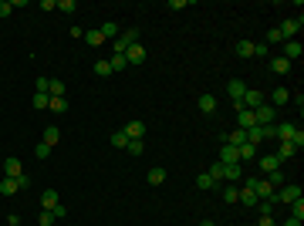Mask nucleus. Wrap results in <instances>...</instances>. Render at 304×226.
<instances>
[{"label": "nucleus", "instance_id": "obj_1", "mask_svg": "<svg viewBox=\"0 0 304 226\" xmlns=\"http://www.w3.org/2000/svg\"><path fill=\"white\" fill-rule=\"evenodd\" d=\"M132 44H139V31L132 27V31H122L118 37H115V54H125Z\"/></svg>", "mask_w": 304, "mask_h": 226}, {"label": "nucleus", "instance_id": "obj_2", "mask_svg": "<svg viewBox=\"0 0 304 226\" xmlns=\"http://www.w3.org/2000/svg\"><path fill=\"white\" fill-rule=\"evenodd\" d=\"M277 31H281V37H284V41H298V31H301V14H298L294 20H284Z\"/></svg>", "mask_w": 304, "mask_h": 226}, {"label": "nucleus", "instance_id": "obj_3", "mask_svg": "<svg viewBox=\"0 0 304 226\" xmlns=\"http://www.w3.org/2000/svg\"><path fill=\"white\" fill-rule=\"evenodd\" d=\"M253 118H257V125H274V118H277V108L264 101V105H260V108L253 112Z\"/></svg>", "mask_w": 304, "mask_h": 226}, {"label": "nucleus", "instance_id": "obj_4", "mask_svg": "<svg viewBox=\"0 0 304 226\" xmlns=\"http://www.w3.org/2000/svg\"><path fill=\"white\" fill-rule=\"evenodd\" d=\"M253 193H257V199H274V203H277V189H274L267 179H257V182H253Z\"/></svg>", "mask_w": 304, "mask_h": 226}, {"label": "nucleus", "instance_id": "obj_5", "mask_svg": "<svg viewBox=\"0 0 304 226\" xmlns=\"http://www.w3.org/2000/svg\"><path fill=\"white\" fill-rule=\"evenodd\" d=\"M287 101H291V88H284V84H281V88H270V101H267V105L281 108V105H287Z\"/></svg>", "mask_w": 304, "mask_h": 226}, {"label": "nucleus", "instance_id": "obj_6", "mask_svg": "<svg viewBox=\"0 0 304 226\" xmlns=\"http://www.w3.org/2000/svg\"><path fill=\"white\" fill-rule=\"evenodd\" d=\"M122 132L129 135V142H132V139H146V122H139V118H132V122H129V125H125Z\"/></svg>", "mask_w": 304, "mask_h": 226}, {"label": "nucleus", "instance_id": "obj_7", "mask_svg": "<svg viewBox=\"0 0 304 226\" xmlns=\"http://www.w3.org/2000/svg\"><path fill=\"white\" fill-rule=\"evenodd\" d=\"M220 196H223V203H236L240 199V186L236 182H220Z\"/></svg>", "mask_w": 304, "mask_h": 226}, {"label": "nucleus", "instance_id": "obj_8", "mask_svg": "<svg viewBox=\"0 0 304 226\" xmlns=\"http://www.w3.org/2000/svg\"><path fill=\"white\" fill-rule=\"evenodd\" d=\"M247 142H250V145L267 142V125H253V129H247Z\"/></svg>", "mask_w": 304, "mask_h": 226}, {"label": "nucleus", "instance_id": "obj_9", "mask_svg": "<svg viewBox=\"0 0 304 226\" xmlns=\"http://www.w3.org/2000/svg\"><path fill=\"white\" fill-rule=\"evenodd\" d=\"M227 95L233 98V101H243V95H247V84H243L240 78H233V81L227 84Z\"/></svg>", "mask_w": 304, "mask_h": 226}, {"label": "nucleus", "instance_id": "obj_10", "mask_svg": "<svg viewBox=\"0 0 304 226\" xmlns=\"http://www.w3.org/2000/svg\"><path fill=\"white\" fill-rule=\"evenodd\" d=\"M217 162H223V165H230V162H240V155H236V149L233 145H220V152H217Z\"/></svg>", "mask_w": 304, "mask_h": 226}, {"label": "nucleus", "instance_id": "obj_11", "mask_svg": "<svg viewBox=\"0 0 304 226\" xmlns=\"http://www.w3.org/2000/svg\"><path fill=\"white\" fill-rule=\"evenodd\" d=\"M243 179V162H230L223 172V182H240Z\"/></svg>", "mask_w": 304, "mask_h": 226}, {"label": "nucleus", "instance_id": "obj_12", "mask_svg": "<svg viewBox=\"0 0 304 226\" xmlns=\"http://www.w3.org/2000/svg\"><path fill=\"white\" fill-rule=\"evenodd\" d=\"M125 61H129V65H142V61H146V48H142V44H132V48L125 51Z\"/></svg>", "mask_w": 304, "mask_h": 226}, {"label": "nucleus", "instance_id": "obj_13", "mask_svg": "<svg viewBox=\"0 0 304 226\" xmlns=\"http://www.w3.org/2000/svg\"><path fill=\"white\" fill-rule=\"evenodd\" d=\"M260 105H264V95H260V91H250V88H247V95H243V108L257 112Z\"/></svg>", "mask_w": 304, "mask_h": 226}, {"label": "nucleus", "instance_id": "obj_14", "mask_svg": "<svg viewBox=\"0 0 304 226\" xmlns=\"http://www.w3.org/2000/svg\"><path fill=\"white\" fill-rule=\"evenodd\" d=\"M196 108H200L203 115H213V112H217V98H213V95H200V98H196Z\"/></svg>", "mask_w": 304, "mask_h": 226}, {"label": "nucleus", "instance_id": "obj_15", "mask_svg": "<svg viewBox=\"0 0 304 226\" xmlns=\"http://www.w3.org/2000/svg\"><path fill=\"white\" fill-rule=\"evenodd\" d=\"M236 125H240L243 132H247V129H253V125H257L253 112H250V108H240V112H236Z\"/></svg>", "mask_w": 304, "mask_h": 226}, {"label": "nucleus", "instance_id": "obj_16", "mask_svg": "<svg viewBox=\"0 0 304 226\" xmlns=\"http://www.w3.org/2000/svg\"><path fill=\"white\" fill-rule=\"evenodd\" d=\"M20 172H24V169H20V159H14V155L3 159V176H7V179H17Z\"/></svg>", "mask_w": 304, "mask_h": 226}, {"label": "nucleus", "instance_id": "obj_17", "mask_svg": "<svg viewBox=\"0 0 304 226\" xmlns=\"http://www.w3.org/2000/svg\"><path fill=\"white\" fill-rule=\"evenodd\" d=\"M277 199H284V203L301 199V186H281V189H277Z\"/></svg>", "mask_w": 304, "mask_h": 226}, {"label": "nucleus", "instance_id": "obj_18", "mask_svg": "<svg viewBox=\"0 0 304 226\" xmlns=\"http://www.w3.org/2000/svg\"><path fill=\"white\" fill-rule=\"evenodd\" d=\"M270 71H274V75H287V71H291V61H287L284 54H277V58H270Z\"/></svg>", "mask_w": 304, "mask_h": 226}, {"label": "nucleus", "instance_id": "obj_19", "mask_svg": "<svg viewBox=\"0 0 304 226\" xmlns=\"http://www.w3.org/2000/svg\"><path fill=\"white\" fill-rule=\"evenodd\" d=\"M58 203H61V196H58L54 189H44V196H41V210H48V213H51Z\"/></svg>", "mask_w": 304, "mask_h": 226}, {"label": "nucleus", "instance_id": "obj_20", "mask_svg": "<svg viewBox=\"0 0 304 226\" xmlns=\"http://www.w3.org/2000/svg\"><path fill=\"white\" fill-rule=\"evenodd\" d=\"M284 58L287 61H298L301 58V41H284Z\"/></svg>", "mask_w": 304, "mask_h": 226}, {"label": "nucleus", "instance_id": "obj_21", "mask_svg": "<svg viewBox=\"0 0 304 226\" xmlns=\"http://www.w3.org/2000/svg\"><path fill=\"white\" fill-rule=\"evenodd\" d=\"M260 169H264V172H277V169H281V159H277L274 152H270V155H260Z\"/></svg>", "mask_w": 304, "mask_h": 226}, {"label": "nucleus", "instance_id": "obj_22", "mask_svg": "<svg viewBox=\"0 0 304 226\" xmlns=\"http://www.w3.org/2000/svg\"><path fill=\"white\" fill-rule=\"evenodd\" d=\"M223 142H227V145H233V149H240V145H247V132H243V129H236V132H230Z\"/></svg>", "mask_w": 304, "mask_h": 226}, {"label": "nucleus", "instance_id": "obj_23", "mask_svg": "<svg viewBox=\"0 0 304 226\" xmlns=\"http://www.w3.org/2000/svg\"><path fill=\"white\" fill-rule=\"evenodd\" d=\"M65 91H68V88H65V81H61V78H51L48 95H51V98H65Z\"/></svg>", "mask_w": 304, "mask_h": 226}, {"label": "nucleus", "instance_id": "obj_24", "mask_svg": "<svg viewBox=\"0 0 304 226\" xmlns=\"http://www.w3.org/2000/svg\"><path fill=\"white\" fill-rule=\"evenodd\" d=\"M17 193H20V189H17V179H7V176H3V179H0V196H17Z\"/></svg>", "mask_w": 304, "mask_h": 226}, {"label": "nucleus", "instance_id": "obj_25", "mask_svg": "<svg viewBox=\"0 0 304 226\" xmlns=\"http://www.w3.org/2000/svg\"><path fill=\"white\" fill-rule=\"evenodd\" d=\"M146 179H149V186H162V182H166V169H159V165H155V169H149V172H146Z\"/></svg>", "mask_w": 304, "mask_h": 226}, {"label": "nucleus", "instance_id": "obj_26", "mask_svg": "<svg viewBox=\"0 0 304 226\" xmlns=\"http://www.w3.org/2000/svg\"><path fill=\"white\" fill-rule=\"evenodd\" d=\"M294 152H298V149H294V142H277V152H274V155L284 162V159H291Z\"/></svg>", "mask_w": 304, "mask_h": 226}, {"label": "nucleus", "instance_id": "obj_27", "mask_svg": "<svg viewBox=\"0 0 304 226\" xmlns=\"http://www.w3.org/2000/svg\"><path fill=\"white\" fill-rule=\"evenodd\" d=\"M206 172H210V179H213V182L220 186V182H223V172H227V165H223V162H213V165H210Z\"/></svg>", "mask_w": 304, "mask_h": 226}, {"label": "nucleus", "instance_id": "obj_28", "mask_svg": "<svg viewBox=\"0 0 304 226\" xmlns=\"http://www.w3.org/2000/svg\"><path fill=\"white\" fill-rule=\"evenodd\" d=\"M236 155H240V162H250V159H257V145H250V142H247V145H240V149H236Z\"/></svg>", "mask_w": 304, "mask_h": 226}, {"label": "nucleus", "instance_id": "obj_29", "mask_svg": "<svg viewBox=\"0 0 304 226\" xmlns=\"http://www.w3.org/2000/svg\"><path fill=\"white\" fill-rule=\"evenodd\" d=\"M98 31H101V37H105V41H108V37H118V24H115V20H105Z\"/></svg>", "mask_w": 304, "mask_h": 226}, {"label": "nucleus", "instance_id": "obj_30", "mask_svg": "<svg viewBox=\"0 0 304 226\" xmlns=\"http://www.w3.org/2000/svg\"><path fill=\"white\" fill-rule=\"evenodd\" d=\"M84 44H91V48H98V44H105V37H101V31L95 27V31H84Z\"/></svg>", "mask_w": 304, "mask_h": 226}, {"label": "nucleus", "instance_id": "obj_31", "mask_svg": "<svg viewBox=\"0 0 304 226\" xmlns=\"http://www.w3.org/2000/svg\"><path fill=\"white\" fill-rule=\"evenodd\" d=\"M48 108H51L54 115H65V112H68V98H51V101H48Z\"/></svg>", "mask_w": 304, "mask_h": 226}, {"label": "nucleus", "instance_id": "obj_32", "mask_svg": "<svg viewBox=\"0 0 304 226\" xmlns=\"http://www.w3.org/2000/svg\"><path fill=\"white\" fill-rule=\"evenodd\" d=\"M41 142H48V145H58V142H61V132H58L54 125H48V129H44V139H41Z\"/></svg>", "mask_w": 304, "mask_h": 226}, {"label": "nucleus", "instance_id": "obj_33", "mask_svg": "<svg viewBox=\"0 0 304 226\" xmlns=\"http://www.w3.org/2000/svg\"><path fill=\"white\" fill-rule=\"evenodd\" d=\"M125 152H129V155H135V159H139V155H142V152H146V142H142V139H132V142H129V145H125Z\"/></svg>", "mask_w": 304, "mask_h": 226}, {"label": "nucleus", "instance_id": "obj_34", "mask_svg": "<svg viewBox=\"0 0 304 226\" xmlns=\"http://www.w3.org/2000/svg\"><path fill=\"white\" fill-rule=\"evenodd\" d=\"M236 54L240 58H253V41H236Z\"/></svg>", "mask_w": 304, "mask_h": 226}, {"label": "nucleus", "instance_id": "obj_35", "mask_svg": "<svg viewBox=\"0 0 304 226\" xmlns=\"http://www.w3.org/2000/svg\"><path fill=\"white\" fill-rule=\"evenodd\" d=\"M108 65H112V75H115V71H125V68H129L125 54H112V61H108Z\"/></svg>", "mask_w": 304, "mask_h": 226}, {"label": "nucleus", "instance_id": "obj_36", "mask_svg": "<svg viewBox=\"0 0 304 226\" xmlns=\"http://www.w3.org/2000/svg\"><path fill=\"white\" fill-rule=\"evenodd\" d=\"M213 186H217V182L210 179V172H200V176H196V189H213Z\"/></svg>", "mask_w": 304, "mask_h": 226}, {"label": "nucleus", "instance_id": "obj_37", "mask_svg": "<svg viewBox=\"0 0 304 226\" xmlns=\"http://www.w3.org/2000/svg\"><path fill=\"white\" fill-rule=\"evenodd\" d=\"M267 182H270L274 189H281V186H284V172H281V169H277V172H267Z\"/></svg>", "mask_w": 304, "mask_h": 226}, {"label": "nucleus", "instance_id": "obj_38", "mask_svg": "<svg viewBox=\"0 0 304 226\" xmlns=\"http://www.w3.org/2000/svg\"><path fill=\"white\" fill-rule=\"evenodd\" d=\"M95 75L108 78V75H112V65H108V61H95Z\"/></svg>", "mask_w": 304, "mask_h": 226}, {"label": "nucleus", "instance_id": "obj_39", "mask_svg": "<svg viewBox=\"0 0 304 226\" xmlns=\"http://www.w3.org/2000/svg\"><path fill=\"white\" fill-rule=\"evenodd\" d=\"M291 216H294V220H304V199H294V203H291Z\"/></svg>", "mask_w": 304, "mask_h": 226}, {"label": "nucleus", "instance_id": "obj_40", "mask_svg": "<svg viewBox=\"0 0 304 226\" xmlns=\"http://www.w3.org/2000/svg\"><path fill=\"white\" fill-rule=\"evenodd\" d=\"M48 101H51V95H44V91H34V108H48Z\"/></svg>", "mask_w": 304, "mask_h": 226}, {"label": "nucleus", "instance_id": "obj_41", "mask_svg": "<svg viewBox=\"0 0 304 226\" xmlns=\"http://www.w3.org/2000/svg\"><path fill=\"white\" fill-rule=\"evenodd\" d=\"M112 145H115V149H125V145H129V135H125V132H115V135H112Z\"/></svg>", "mask_w": 304, "mask_h": 226}, {"label": "nucleus", "instance_id": "obj_42", "mask_svg": "<svg viewBox=\"0 0 304 226\" xmlns=\"http://www.w3.org/2000/svg\"><path fill=\"white\" fill-rule=\"evenodd\" d=\"M37 226H54V213L41 210V216H37Z\"/></svg>", "mask_w": 304, "mask_h": 226}, {"label": "nucleus", "instance_id": "obj_43", "mask_svg": "<svg viewBox=\"0 0 304 226\" xmlns=\"http://www.w3.org/2000/svg\"><path fill=\"white\" fill-rule=\"evenodd\" d=\"M34 155H37V159H48V155H51V145H48V142L34 145Z\"/></svg>", "mask_w": 304, "mask_h": 226}, {"label": "nucleus", "instance_id": "obj_44", "mask_svg": "<svg viewBox=\"0 0 304 226\" xmlns=\"http://www.w3.org/2000/svg\"><path fill=\"white\" fill-rule=\"evenodd\" d=\"M281 41H284V37H281V31H277V27H274V31H270V34H267V41H264V44H267V48H270V44H281Z\"/></svg>", "mask_w": 304, "mask_h": 226}, {"label": "nucleus", "instance_id": "obj_45", "mask_svg": "<svg viewBox=\"0 0 304 226\" xmlns=\"http://www.w3.org/2000/svg\"><path fill=\"white\" fill-rule=\"evenodd\" d=\"M267 54H270V48H267L264 41H260V44H253V58H267Z\"/></svg>", "mask_w": 304, "mask_h": 226}, {"label": "nucleus", "instance_id": "obj_46", "mask_svg": "<svg viewBox=\"0 0 304 226\" xmlns=\"http://www.w3.org/2000/svg\"><path fill=\"white\" fill-rule=\"evenodd\" d=\"M17 189H31V176H27V172L17 176Z\"/></svg>", "mask_w": 304, "mask_h": 226}, {"label": "nucleus", "instance_id": "obj_47", "mask_svg": "<svg viewBox=\"0 0 304 226\" xmlns=\"http://www.w3.org/2000/svg\"><path fill=\"white\" fill-rule=\"evenodd\" d=\"M14 14V3L10 0H0V17H10Z\"/></svg>", "mask_w": 304, "mask_h": 226}, {"label": "nucleus", "instance_id": "obj_48", "mask_svg": "<svg viewBox=\"0 0 304 226\" xmlns=\"http://www.w3.org/2000/svg\"><path fill=\"white\" fill-rule=\"evenodd\" d=\"M78 3L75 0H61V3H58V10H65V14H71V10H75Z\"/></svg>", "mask_w": 304, "mask_h": 226}, {"label": "nucleus", "instance_id": "obj_49", "mask_svg": "<svg viewBox=\"0 0 304 226\" xmlns=\"http://www.w3.org/2000/svg\"><path fill=\"white\" fill-rule=\"evenodd\" d=\"M291 142H294V149H301V145H304V132H301V129L294 132V139H291Z\"/></svg>", "mask_w": 304, "mask_h": 226}, {"label": "nucleus", "instance_id": "obj_50", "mask_svg": "<svg viewBox=\"0 0 304 226\" xmlns=\"http://www.w3.org/2000/svg\"><path fill=\"white\" fill-rule=\"evenodd\" d=\"M48 84H51V78H37V91H44V95H48Z\"/></svg>", "mask_w": 304, "mask_h": 226}, {"label": "nucleus", "instance_id": "obj_51", "mask_svg": "<svg viewBox=\"0 0 304 226\" xmlns=\"http://www.w3.org/2000/svg\"><path fill=\"white\" fill-rule=\"evenodd\" d=\"M51 213H54V220H61V216H68V210H65V206H61V203H58V206H54V210H51Z\"/></svg>", "mask_w": 304, "mask_h": 226}, {"label": "nucleus", "instance_id": "obj_52", "mask_svg": "<svg viewBox=\"0 0 304 226\" xmlns=\"http://www.w3.org/2000/svg\"><path fill=\"white\" fill-rule=\"evenodd\" d=\"M257 226H277V223H274V216H260V223Z\"/></svg>", "mask_w": 304, "mask_h": 226}, {"label": "nucleus", "instance_id": "obj_53", "mask_svg": "<svg viewBox=\"0 0 304 226\" xmlns=\"http://www.w3.org/2000/svg\"><path fill=\"white\" fill-rule=\"evenodd\" d=\"M284 226H301V220H294V216H291V220H287Z\"/></svg>", "mask_w": 304, "mask_h": 226}, {"label": "nucleus", "instance_id": "obj_54", "mask_svg": "<svg viewBox=\"0 0 304 226\" xmlns=\"http://www.w3.org/2000/svg\"><path fill=\"white\" fill-rule=\"evenodd\" d=\"M200 226H217V223H213V220H203V223H200Z\"/></svg>", "mask_w": 304, "mask_h": 226}]
</instances>
